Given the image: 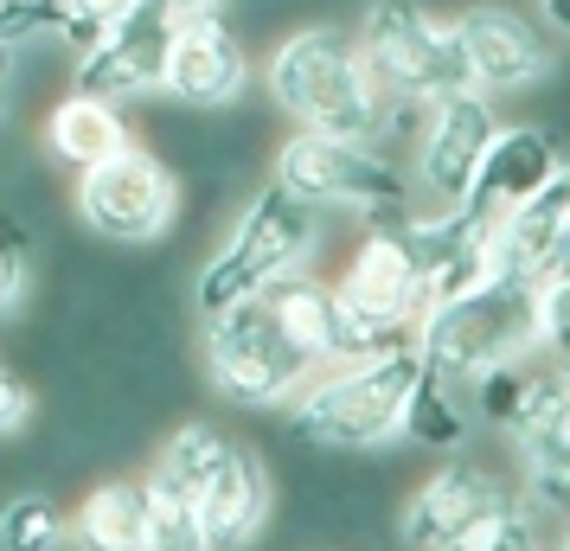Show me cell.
Listing matches in <instances>:
<instances>
[{"label": "cell", "instance_id": "cell-1", "mask_svg": "<svg viewBox=\"0 0 570 551\" xmlns=\"http://www.w3.org/2000/svg\"><path fill=\"white\" fill-rule=\"evenodd\" d=\"M269 104L283 109L295 129L321 135H353V141H379L385 148V116L391 97L379 90V78L365 71L360 39L340 27H302L263 65Z\"/></svg>", "mask_w": 570, "mask_h": 551}, {"label": "cell", "instance_id": "cell-2", "mask_svg": "<svg viewBox=\"0 0 570 551\" xmlns=\"http://www.w3.org/2000/svg\"><path fill=\"white\" fill-rule=\"evenodd\" d=\"M532 353H539V283L532 276L493 269L474 289L416 315V360L455 385H474L481 372L532 360Z\"/></svg>", "mask_w": 570, "mask_h": 551}, {"label": "cell", "instance_id": "cell-3", "mask_svg": "<svg viewBox=\"0 0 570 551\" xmlns=\"http://www.w3.org/2000/svg\"><path fill=\"white\" fill-rule=\"evenodd\" d=\"M423 360H416V341L411 346H391L379 360H346V366H321L288 397V423L302 443H321V449H385L404 436V404H411V385Z\"/></svg>", "mask_w": 570, "mask_h": 551}, {"label": "cell", "instance_id": "cell-4", "mask_svg": "<svg viewBox=\"0 0 570 551\" xmlns=\"http://www.w3.org/2000/svg\"><path fill=\"white\" fill-rule=\"evenodd\" d=\"M199 366H206V385L225 404L269 411V404H288L321 372V353L308 341H295L283 321L269 315L263 295H244V302H225V308L206 315Z\"/></svg>", "mask_w": 570, "mask_h": 551}, {"label": "cell", "instance_id": "cell-5", "mask_svg": "<svg viewBox=\"0 0 570 551\" xmlns=\"http://www.w3.org/2000/svg\"><path fill=\"white\" fill-rule=\"evenodd\" d=\"M276 180L321 218L327 211H353L360 225H385L397 211H411L416 199V186L397 174V160L379 141L321 135V129H295L276 148Z\"/></svg>", "mask_w": 570, "mask_h": 551}, {"label": "cell", "instance_id": "cell-6", "mask_svg": "<svg viewBox=\"0 0 570 551\" xmlns=\"http://www.w3.org/2000/svg\"><path fill=\"white\" fill-rule=\"evenodd\" d=\"M321 250V211L302 206L283 180L257 186V199L237 211L232 237L218 244L199 269V283H193V308L212 315V308H225V302H244V295H257L269 276H283L295 263H314Z\"/></svg>", "mask_w": 570, "mask_h": 551}, {"label": "cell", "instance_id": "cell-7", "mask_svg": "<svg viewBox=\"0 0 570 551\" xmlns=\"http://www.w3.org/2000/svg\"><path fill=\"white\" fill-rule=\"evenodd\" d=\"M353 39H360L365 71L397 104H436V97H449V90L468 83L455 27L436 20L423 0H365Z\"/></svg>", "mask_w": 570, "mask_h": 551}, {"label": "cell", "instance_id": "cell-8", "mask_svg": "<svg viewBox=\"0 0 570 551\" xmlns=\"http://www.w3.org/2000/svg\"><path fill=\"white\" fill-rule=\"evenodd\" d=\"M78 218L109 244H155L174 232L180 218V180H174V160L155 148H116L109 160L83 167L78 174Z\"/></svg>", "mask_w": 570, "mask_h": 551}, {"label": "cell", "instance_id": "cell-9", "mask_svg": "<svg viewBox=\"0 0 570 551\" xmlns=\"http://www.w3.org/2000/svg\"><path fill=\"white\" fill-rule=\"evenodd\" d=\"M174 7L160 0H135L122 20H109L71 65V90L109 97V104H135V97H155L160 71H167V46H174Z\"/></svg>", "mask_w": 570, "mask_h": 551}, {"label": "cell", "instance_id": "cell-10", "mask_svg": "<svg viewBox=\"0 0 570 551\" xmlns=\"http://www.w3.org/2000/svg\"><path fill=\"white\" fill-rule=\"evenodd\" d=\"M513 494H519V488H507V481H500L493 469H481V462H449V469H436L411 494L397 532H404V545L474 551V545H481V532H488V520Z\"/></svg>", "mask_w": 570, "mask_h": 551}, {"label": "cell", "instance_id": "cell-11", "mask_svg": "<svg viewBox=\"0 0 570 551\" xmlns=\"http://www.w3.org/2000/svg\"><path fill=\"white\" fill-rule=\"evenodd\" d=\"M493 129H500V116H493L488 90L462 83V90L436 97L423 109V129H416V193L436 199V206H455L474 180L481 155H488Z\"/></svg>", "mask_w": 570, "mask_h": 551}, {"label": "cell", "instance_id": "cell-12", "mask_svg": "<svg viewBox=\"0 0 570 551\" xmlns=\"http://www.w3.org/2000/svg\"><path fill=\"white\" fill-rule=\"evenodd\" d=\"M160 90L180 109H199V116H206V109H232L237 97L250 90V52H244V39L225 27L218 7L174 20V46H167Z\"/></svg>", "mask_w": 570, "mask_h": 551}, {"label": "cell", "instance_id": "cell-13", "mask_svg": "<svg viewBox=\"0 0 570 551\" xmlns=\"http://www.w3.org/2000/svg\"><path fill=\"white\" fill-rule=\"evenodd\" d=\"M449 27H455V46H462L468 83L488 90V97L532 90V83L551 71V39H544V27H532L519 7L481 0V7L449 13Z\"/></svg>", "mask_w": 570, "mask_h": 551}, {"label": "cell", "instance_id": "cell-14", "mask_svg": "<svg viewBox=\"0 0 570 551\" xmlns=\"http://www.w3.org/2000/svg\"><path fill=\"white\" fill-rule=\"evenodd\" d=\"M558 167H564V148H558L544 129H493L488 155H481V167H474L468 193L455 199V211H462L474 232H493V225H500L513 206H525Z\"/></svg>", "mask_w": 570, "mask_h": 551}, {"label": "cell", "instance_id": "cell-15", "mask_svg": "<svg viewBox=\"0 0 570 551\" xmlns=\"http://www.w3.org/2000/svg\"><path fill=\"white\" fill-rule=\"evenodd\" d=\"M334 295L346 308H365V315H379V321H411L416 327V315H423V276L404 257V244H397L391 225H365V237L340 263Z\"/></svg>", "mask_w": 570, "mask_h": 551}, {"label": "cell", "instance_id": "cell-16", "mask_svg": "<svg viewBox=\"0 0 570 551\" xmlns=\"http://www.w3.org/2000/svg\"><path fill=\"white\" fill-rule=\"evenodd\" d=\"M263 520H269V469L244 443H232V455L199 488V551L250 545L263 532Z\"/></svg>", "mask_w": 570, "mask_h": 551}, {"label": "cell", "instance_id": "cell-17", "mask_svg": "<svg viewBox=\"0 0 570 551\" xmlns=\"http://www.w3.org/2000/svg\"><path fill=\"white\" fill-rule=\"evenodd\" d=\"M564 218H570V160L525 199V206H513L488 232V263L500 276H532V283H539L544 269H551L558 237H564Z\"/></svg>", "mask_w": 570, "mask_h": 551}, {"label": "cell", "instance_id": "cell-18", "mask_svg": "<svg viewBox=\"0 0 570 551\" xmlns=\"http://www.w3.org/2000/svg\"><path fill=\"white\" fill-rule=\"evenodd\" d=\"M129 116L122 104H109V97H90V90H71V97H58L46 109V155L65 160V167H97L109 160L116 148H129Z\"/></svg>", "mask_w": 570, "mask_h": 551}, {"label": "cell", "instance_id": "cell-19", "mask_svg": "<svg viewBox=\"0 0 570 551\" xmlns=\"http://www.w3.org/2000/svg\"><path fill=\"white\" fill-rule=\"evenodd\" d=\"M78 539L90 551H148L155 532H148V474H109L90 494L78 500Z\"/></svg>", "mask_w": 570, "mask_h": 551}, {"label": "cell", "instance_id": "cell-20", "mask_svg": "<svg viewBox=\"0 0 570 551\" xmlns=\"http://www.w3.org/2000/svg\"><path fill=\"white\" fill-rule=\"evenodd\" d=\"M257 295L269 302V315L283 321L295 341H308L314 353H321V366H327V327H334V308H340L334 283L314 276L308 263H295V269H283V276H269Z\"/></svg>", "mask_w": 570, "mask_h": 551}, {"label": "cell", "instance_id": "cell-21", "mask_svg": "<svg viewBox=\"0 0 570 551\" xmlns=\"http://www.w3.org/2000/svg\"><path fill=\"white\" fill-rule=\"evenodd\" d=\"M519 449V488L532 506L570 520V417L551 423V430H532V436H513Z\"/></svg>", "mask_w": 570, "mask_h": 551}, {"label": "cell", "instance_id": "cell-22", "mask_svg": "<svg viewBox=\"0 0 570 551\" xmlns=\"http://www.w3.org/2000/svg\"><path fill=\"white\" fill-rule=\"evenodd\" d=\"M468 404L455 392V378H436V372L423 366L411 385V404H404V436L423 449H462L468 443Z\"/></svg>", "mask_w": 570, "mask_h": 551}, {"label": "cell", "instance_id": "cell-23", "mask_svg": "<svg viewBox=\"0 0 570 551\" xmlns=\"http://www.w3.org/2000/svg\"><path fill=\"white\" fill-rule=\"evenodd\" d=\"M65 506L52 494H13L0 506V551H52L65 545Z\"/></svg>", "mask_w": 570, "mask_h": 551}, {"label": "cell", "instance_id": "cell-24", "mask_svg": "<svg viewBox=\"0 0 570 551\" xmlns=\"http://www.w3.org/2000/svg\"><path fill=\"white\" fill-rule=\"evenodd\" d=\"M27 283H32V225L0 199V321L27 302Z\"/></svg>", "mask_w": 570, "mask_h": 551}, {"label": "cell", "instance_id": "cell-25", "mask_svg": "<svg viewBox=\"0 0 570 551\" xmlns=\"http://www.w3.org/2000/svg\"><path fill=\"white\" fill-rule=\"evenodd\" d=\"M539 353L570 366V276H539Z\"/></svg>", "mask_w": 570, "mask_h": 551}, {"label": "cell", "instance_id": "cell-26", "mask_svg": "<svg viewBox=\"0 0 570 551\" xmlns=\"http://www.w3.org/2000/svg\"><path fill=\"white\" fill-rule=\"evenodd\" d=\"M135 0H65L58 7V46H71V58L97 39V32L109 27V20H122Z\"/></svg>", "mask_w": 570, "mask_h": 551}, {"label": "cell", "instance_id": "cell-27", "mask_svg": "<svg viewBox=\"0 0 570 551\" xmlns=\"http://www.w3.org/2000/svg\"><path fill=\"white\" fill-rule=\"evenodd\" d=\"M39 411V392H32V378L13 360H0V436H20Z\"/></svg>", "mask_w": 570, "mask_h": 551}, {"label": "cell", "instance_id": "cell-28", "mask_svg": "<svg viewBox=\"0 0 570 551\" xmlns=\"http://www.w3.org/2000/svg\"><path fill=\"white\" fill-rule=\"evenodd\" d=\"M13 71H20V46L0 32V104H7V83H13Z\"/></svg>", "mask_w": 570, "mask_h": 551}, {"label": "cell", "instance_id": "cell-29", "mask_svg": "<svg viewBox=\"0 0 570 551\" xmlns=\"http://www.w3.org/2000/svg\"><path fill=\"white\" fill-rule=\"evenodd\" d=\"M539 13H544V27L551 32H564L570 39V0H539Z\"/></svg>", "mask_w": 570, "mask_h": 551}, {"label": "cell", "instance_id": "cell-30", "mask_svg": "<svg viewBox=\"0 0 570 551\" xmlns=\"http://www.w3.org/2000/svg\"><path fill=\"white\" fill-rule=\"evenodd\" d=\"M544 276H570V218H564V237H558V250H551V269Z\"/></svg>", "mask_w": 570, "mask_h": 551}, {"label": "cell", "instance_id": "cell-31", "mask_svg": "<svg viewBox=\"0 0 570 551\" xmlns=\"http://www.w3.org/2000/svg\"><path fill=\"white\" fill-rule=\"evenodd\" d=\"M160 7H174V13H206V7H225V0H160Z\"/></svg>", "mask_w": 570, "mask_h": 551}, {"label": "cell", "instance_id": "cell-32", "mask_svg": "<svg viewBox=\"0 0 570 551\" xmlns=\"http://www.w3.org/2000/svg\"><path fill=\"white\" fill-rule=\"evenodd\" d=\"M564 551H570V525H564Z\"/></svg>", "mask_w": 570, "mask_h": 551}, {"label": "cell", "instance_id": "cell-33", "mask_svg": "<svg viewBox=\"0 0 570 551\" xmlns=\"http://www.w3.org/2000/svg\"><path fill=\"white\" fill-rule=\"evenodd\" d=\"M0 122H7V104H0Z\"/></svg>", "mask_w": 570, "mask_h": 551}, {"label": "cell", "instance_id": "cell-34", "mask_svg": "<svg viewBox=\"0 0 570 551\" xmlns=\"http://www.w3.org/2000/svg\"><path fill=\"white\" fill-rule=\"evenodd\" d=\"M564 372H570V366H564Z\"/></svg>", "mask_w": 570, "mask_h": 551}]
</instances>
